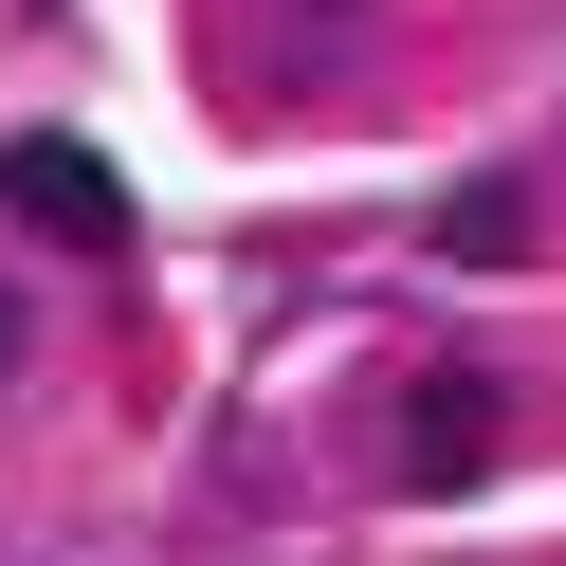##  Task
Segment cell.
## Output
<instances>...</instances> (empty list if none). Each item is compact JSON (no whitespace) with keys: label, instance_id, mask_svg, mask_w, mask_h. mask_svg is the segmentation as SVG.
<instances>
[{"label":"cell","instance_id":"cell-4","mask_svg":"<svg viewBox=\"0 0 566 566\" xmlns=\"http://www.w3.org/2000/svg\"><path fill=\"white\" fill-rule=\"evenodd\" d=\"M0 366H19V311H0Z\"/></svg>","mask_w":566,"mask_h":566},{"label":"cell","instance_id":"cell-3","mask_svg":"<svg viewBox=\"0 0 566 566\" xmlns=\"http://www.w3.org/2000/svg\"><path fill=\"white\" fill-rule=\"evenodd\" d=\"M439 238H457V256H530V201H512V184H475V201H457Z\"/></svg>","mask_w":566,"mask_h":566},{"label":"cell","instance_id":"cell-2","mask_svg":"<svg viewBox=\"0 0 566 566\" xmlns=\"http://www.w3.org/2000/svg\"><path fill=\"white\" fill-rule=\"evenodd\" d=\"M493 439H512V402H493L475 366H439V384H420V402H402V475H420V493H457V475H475Z\"/></svg>","mask_w":566,"mask_h":566},{"label":"cell","instance_id":"cell-1","mask_svg":"<svg viewBox=\"0 0 566 566\" xmlns=\"http://www.w3.org/2000/svg\"><path fill=\"white\" fill-rule=\"evenodd\" d=\"M0 201H19V220H38L55 256H111V238H128V184H111V165L74 147V128H38V147H0Z\"/></svg>","mask_w":566,"mask_h":566}]
</instances>
